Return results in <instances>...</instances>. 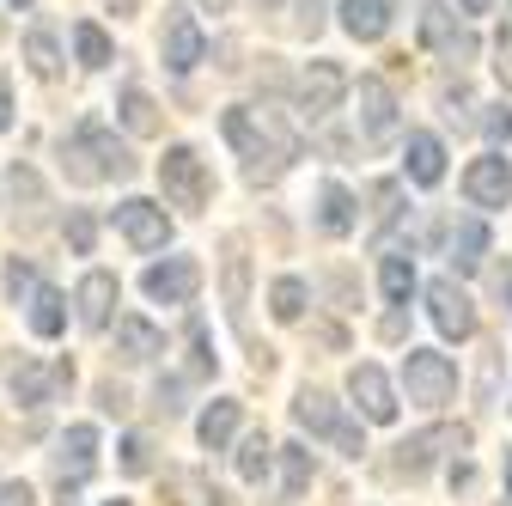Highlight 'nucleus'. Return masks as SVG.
I'll use <instances>...</instances> for the list:
<instances>
[{
  "label": "nucleus",
  "instance_id": "obj_1",
  "mask_svg": "<svg viewBox=\"0 0 512 506\" xmlns=\"http://www.w3.org/2000/svg\"><path fill=\"white\" fill-rule=\"evenodd\" d=\"M61 165L74 183H122L135 177V153H128L104 122H80V129L61 141Z\"/></svg>",
  "mask_w": 512,
  "mask_h": 506
},
{
  "label": "nucleus",
  "instance_id": "obj_2",
  "mask_svg": "<svg viewBox=\"0 0 512 506\" xmlns=\"http://www.w3.org/2000/svg\"><path fill=\"white\" fill-rule=\"evenodd\" d=\"M403 385H409V403L445 409V403L458 397V366L445 360V354H433V348H409L403 354Z\"/></svg>",
  "mask_w": 512,
  "mask_h": 506
},
{
  "label": "nucleus",
  "instance_id": "obj_3",
  "mask_svg": "<svg viewBox=\"0 0 512 506\" xmlns=\"http://www.w3.org/2000/svg\"><path fill=\"white\" fill-rule=\"evenodd\" d=\"M159 183H165V196H171L177 208H202V202L214 196V177H208V165H202L196 147H165Z\"/></svg>",
  "mask_w": 512,
  "mask_h": 506
},
{
  "label": "nucleus",
  "instance_id": "obj_4",
  "mask_svg": "<svg viewBox=\"0 0 512 506\" xmlns=\"http://www.w3.org/2000/svg\"><path fill=\"white\" fill-rule=\"evenodd\" d=\"M293 415H299V427H311V433H324V439H336V446L348 452V458H360L366 452V439H360V427L336 409V397L330 391H299V403H293Z\"/></svg>",
  "mask_w": 512,
  "mask_h": 506
},
{
  "label": "nucleus",
  "instance_id": "obj_5",
  "mask_svg": "<svg viewBox=\"0 0 512 506\" xmlns=\"http://www.w3.org/2000/svg\"><path fill=\"white\" fill-rule=\"evenodd\" d=\"M348 92V74L336 68V61H311V68L299 74V116L305 122H324Z\"/></svg>",
  "mask_w": 512,
  "mask_h": 506
},
{
  "label": "nucleus",
  "instance_id": "obj_6",
  "mask_svg": "<svg viewBox=\"0 0 512 506\" xmlns=\"http://www.w3.org/2000/svg\"><path fill=\"white\" fill-rule=\"evenodd\" d=\"M55 470H61V506H74V488L98 470V427H68Z\"/></svg>",
  "mask_w": 512,
  "mask_h": 506
},
{
  "label": "nucleus",
  "instance_id": "obj_7",
  "mask_svg": "<svg viewBox=\"0 0 512 506\" xmlns=\"http://www.w3.org/2000/svg\"><path fill=\"white\" fill-rule=\"evenodd\" d=\"M427 311H433V324L452 336V342H470L476 336V305H470V293L458 281H433L427 287Z\"/></svg>",
  "mask_w": 512,
  "mask_h": 506
},
{
  "label": "nucleus",
  "instance_id": "obj_8",
  "mask_svg": "<svg viewBox=\"0 0 512 506\" xmlns=\"http://www.w3.org/2000/svg\"><path fill=\"white\" fill-rule=\"evenodd\" d=\"M202 55H208V43H202L196 13H189V7H165V68L171 74H189Z\"/></svg>",
  "mask_w": 512,
  "mask_h": 506
},
{
  "label": "nucleus",
  "instance_id": "obj_9",
  "mask_svg": "<svg viewBox=\"0 0 512 506\" xmlns=\"http://www.w3.org/2000/svg\"><path fill=\"white\" fill-rule=\"evenodd\" d=\"M439 446H452V452H464V446H470V433H464V427H439V433H415V439H403V446H397L391 470H397V476H427V464L439 458Z\"/></svg>",
  "mask_w": 512,
  "mask_h": 506
},
{
  "label": "nucleus",
  "instance_id": "obj_10",
  "mask_svg": "<svg viewBox=\"0 0 512 506\" xmlns=\"http://www.w3.org/2000/svg\"><path fill=\"white\" fill-rule=\"evenodd\" d=\"M348 397H354L360 415L378 421V427L397 421V391H391V378H384L378 366H354V372H348Z\"/></svg>",
  "mask_w": 512,
  "mask_h": 506
},
{
  "label": "nucleus",
  "instance_id": "obj_11",
  "mask_svg": "<svg viewBox=\"0 0 512 506\" xmlns=\"http://www.w3.org/2000/svg\"><path fill=\"white\" fill-rule=\"evenodd\" d=\"M464 196H470L476 208H506V202H512V165H506L500 153L476 159V165L464 171Z\"/></svg>",
  "mask_w": 512,
  "mask_h": 506
},
{
  "label": "nucleus",
  "instance_id": "obj_12",
  "mask_svg": "<svg viewBox=\"0 0 512 506\" xmlns=\"http://www.w3.org/2000/svg\"><path fill=\"white\" fill-rule=\"evenodd\" d=\"M196 287H202V263H196V257H171V263H153V269H147V293H153L159 305L196 299Z\"/></svg>",
  "mask_w": 512,
  "mask_h": 506
},
{
  "label": "nucleus",
  "instance_id": "obj_13",
  "mask_svg": "<svg viewBox=\"0 0 512 506\" xmlns=\"http://www.w3.org/2000/svg\"><path fill=\"white\" fill-rule=\"evenodd\" d=\"M116 226L128 232V244H135V250H159L165 238H171V220H165V208H153V202H122L116 208Z\"/></svg>",
  "mask_w": 512,
  "mask_h": 506
},
{
  "label": "nucleus",
  "instance_id": "obj_14",
  "mask_svg": "<svg viewBox=\"0 0 512 506\" xmlns=\"http://www.w3.org/2000/svg\"><path fill=\"white\" fill-rule=\"evenodd\" d=\"M360 135L366 141H391L397 135V98L384 80H360Z\"/></svg>",
  "mask_w": 512,
  "mask_h": 506
},
{
  "label": "nucleus",
  "instance_id": "obj_15",
  "mask_svg": "<svg viewBox=\"0 0 512 506\" xmlns=\"http://www.w3.org/2000/svg\"><path fill=\"white\" fill-rule=\"evenodd\" d=\"M74 305H80V324H86V330H104V324H110V311H116V275L92 269V275L80 281Z\"/></svg>",
  "mask_w": 512,
  "mask_h": 506
},
{
  "label": "nucleus",
  "instance_id": "obj_16",
  "mask_svg": "<svg viewBox=\"0 0 512 506\" xmlns=\"http://www.w3.org/2000/svg\"><path fill=\"white\" fill-rule=\"evenodd\" d=\"M116 348H122V360L147 366V360H159V354H165V336H159L147 318H116Z\"/></svg>",
  "mask_w": 512,
  "mask_h": 506
},
{
  "label": "nucleus",
  "instance_id": "obj_17",
  "mask_svg": "<svg viewBox=\"0 0 512 506\" xmlns=\"http://www.w3.org/2000/svg\"><path fill=\"white\" fill-rule=\"evenodd\" d=\"M342 31L360 37V43H378L391 31V7H384V0H342Z\"/></svg>",
  "mask_w": 512,
  "mask_h": 506
},
{
  "label": "nucleus",
  "instance_id": "obj_18",
  "mask_svg": "<svg viewBox=\"0 0 512 506\" xmlns=\"http://www.w3.org/2000/svg\"><path fill=\"white\" fill-rule=\"evenodd\" d=\"M421 43H427V49L470 55V37L458 31V13H452V7H421Z\"/></svg>",
  "mask_w": 512,
  "mask_h": 506
},
{
  "label": "nucleus",
  "instance_id": "obj_19",
  "mask_svg": "<svg viewBox=\"0 0 512 506\" xmlns=\"http://www.w3.org/2000/svg\"><path fill=\"white\" fill-rule=\"evenodd\" d=\"M354 196H348V189L342 183H324V189H317V226H324L330 238H348L354 232Z\"/></svg>",
  "mask_w": 512,
  "mask_h": 506
},
{
  "label": "nucleus",
  "instance_id": "obj_20",
  "mask_svg": "<svg viewBox=\"0 0 512 506\" xmlns=\"http://www.w3.org/2000/svg\"><path fill=\"white\" fill-rule=\"evenodd\" d=\"M244 299H250V257H244V244L226 250V318L244 324Z\"/></svg>",
  "mask_w": 512,
  "mask_h": 506
},
{
  "label": "nucleus",
  "instance_id": "obj_21",
  "mask_svg": "<svg viewBox=\"0 0 512 506\" xmlns=\"http://www.w3.org/2000/svg\"><path fill=\"white\" fill-rule=\"evenodd\" d=\"M409 177H415L421 189H433V183L445 177V147H439L433 135H409Z\"/></svg>",
  "mask_w": 512,
  "mask_h": 506
},
{
  "label": "nucleus",
  "instance_id": "obj_22",
  "mask_svg": "<svg viewBox=\"0 0 512 506\" xmlns=\"http://www.w3.org/2000/svg\"><path fill=\"white\" fill-rule=\"evenodd\" d=\"M482 250H488V226L482 220H464L458 238H452V269L458 275H476L482 269Z\"/></svg>",
  "mask_w": 512,
  "mask_h": 506
},
{
  "label": "nucleus",
  "instance_id": "obj_23",
  "mask_svg": "<svg viewBox=\"0 0 512 506\" xmlns=\"http://www.w3.org/2000/svg\"><path fill=\"white\" fill-rule=\"evenodd\" d=\"M196 433H202V446H208V452H226V439L238 433V403H232V397L208 403V415H202V427H196Z\"/></svg>",
  "mask_w": 512,
  "mask_h": 506
},
{
  "label": "nucleus",
  "instance_id": "obj_24",
  "mask_svg": "<svg viewBox=\"0 0 512 506\" xmlns=\"http://www.w3.org/2000/svg\"><path fill=\"white\" fill-rule=\"evenodd\" d=\"M61 324H68V299H61L55 287H37L31 293V330L37 336H61Z\"/></svg>",
  "mask_w": 512,
  "mask_h": 506
},
{
  "label": "nucleus",
  "instance_id": "obj_25",
  "mask_svg": "<svg viewBox=\"0 0 512 506\" xmlns=\"http://www.w3.org/2000/svg\"><path fill=\"white\" fill-rule=\"evenodd\" d=\"M116 110H122V122H128V135H159V104H153L141 86H128Z\"/></svg>",
  "mask_w": 512,
  "mask_h": 506
},
{
  "label": "nucleus",
  "instance_id": "obj_26",
  "mask_svg": "<svg viewBox=\"0 0 512 506\" xmlns=\"http://www.w3.org/2000/svg\"><path fill=\"white\" fill-rule=\"evenodd\" d=\"M311 488V452L305 446H281V506L299 500Z\"/></svg>",
  "mask_w": 512,
  "mask_h": 506
},
{
  "label": "nucleus",
  "instance_id": "obj_27",
  "mask_svg": "<svg viewBox=\"0 0 512 506\" xmlns=\"http://www.w3.org/2000/svg\"><path fill=\"white\" fill-rule=\"evenodd\" d=\"M13 403H25V409H43L49 403V378H43L37 360H19L13 366Z\"/></svg>",
  "mask_w": 512,
  "mask_h": 506
},
{
  "label": "nucleus",
  "instance_id": "obj_28",
  "mask_svg": "<svg viewBox=\"0 0 512 506\" xmlns=\"http://www.w3.org/2000/svg\"><path fill=\"white\" fill-rule=\"evenodd\" d=\"M305 299H311V293H305V281H299V275H287V281H275L269 311H275L281 324H299V318H305Z\"/></svg>",
  "mask_w": 512,
  "mask_h": 506
},
{
  "label": "nucleus",
  "instance_id": "obj_29",
  "mask_svg": "<svg viewBox=\"0 0 512 506\" xmlns=\"http://www.w3.org/2000/svg\"><path fill=\"white\" fill-rule=\"evenodd\" d=\"M378 281H384V299H391V305H409V293H415V263H409V257H384Z\"/></svg>",
  "mask_w": 512,
  "mask_h": 506
},
{
  "label": "nucleus",
  "instance_id": "obj_30",
  "mask_svg": "<svg viewBox=\"0 0 512 506\" xmlns=\"http://www.w3.org/2000/svg\"><path fill=\"white\" fill-rule=\"evenodd\" d=\"M269 458H275L269 433H250L244 446H238V476H244V482H263V476H269Z\"/></svg>",
  "mask_w": 512,
  "mask_h": 506
},
{
  "label": "nucleus",
  "instance_id": "obj_31",
  "mask_svg": "<svg viewBox=\"0 0 512 506\" xmlns=\"http://www.w3.org/2000/svg\"><path fill=\"white\" fill-rule=\"evenodd\" d=\"M25 61H31V74H37V80H55V74H61L55 37H49V31H31V37H25Z\"/></svg>",
  "mask_w": 512,
  "mask_h": 506
},
{
  "label": "nucleus",
  "instance_id": "obj_32",
  "mask_svg": "<svg viewBox=\"0 0 512 506\" xmlns=\"http://www.w3.org/2000/svg\"><path fill=\"white\" fill-rule=\"evenodd\" d=\"M74 49H80L86 68H104V61H110V37L98 25H74Z\"/></svg>",
  "mask_w": 512,
  "mask_h": 506
},
{
  "label": "nucleus",
  "instance_id": "obj_33",
  "mask_svg": "<svg viewBox=\"0 0 512 506\" xmlns=\"http://www.w3.org/2000/svg\"><path fill=\"white\" fill-rule=\"evenodd\" d=\"M122 470H128V476H147V470H153V439H147V433H128V439H122Z\"/></svg>",
  "mask_w": 512,
  "mask_h": 506
},
{
  "label": "nucleus",
  "instance_id": "obj_34",
  "mask_svg": "<svg viewBox=\"0 0 512 506\" xmlns=\"http://www.w3.org/2000/svg\"><path fill=\"white\" fill-rule=\"evenodd\" d=\"M31 293H37V269H31L25 257H7V299H13V305H25Z\"/></svg>",
  "mask_w": 512,
  "mask_h": 506
},
{
  "label": "nucleus",
  "instance_id": "obj_35",
  "mask_svg": "<svg viewBox=\"0 0 512 506\" xmlns=\"http://www.w3.org/2000/svg\"><path fill=\"white\" fill-rule=\"evenodd\" d=\"M68 244L80 250V257H92V244H98V220H92L86 208H80V214L68 220Z\"/></svg>",
  "mask_w": 512,
  "mask_h": 506
},
{
  "label": "nucleus",
  "instance_id": "obj_36",
  "mask_svg": "<svg viewBox=\"0 0 512 506\" xmlns=\"http://www.w3.org/2000/svg\"><path fill=\"white\" fill-rule=\"evenodd\" d=\"M494 74H500V86L512 92V25L494 37Z\"/></svg>",
  "mask_w": 512,
  "mask_h": 506
},
{
  "label": "nucleus",
  "instance_id": "obj_37",
  "mask_svg": "<svg viewBox=\"0 0 512 506\" xmlns=\"http://www.w3.org/2000/svg\"><path fill=\"white\" fill-rule=\"evenodd\" d=\"M189 348H196L189 372H196V378H202V372H214V354H208V330H202V324H189Z\"/></svg>",
  "mask_w": 512,
  "mask_h": 506
},
{
  "label": "nucleus",
  "instance_id": "obj_38",
  "mask_svg": "<svg viewBox=\"0 0 512 506\" xmlns=\"http://www.w3.org/2000/svg\"><path fill=\"white\" fill-rule=\"evenodd\" d=\"M305 37H317V31H324V0H299V19H293Z\"/></svg>",
  "mask_w": 512,
  "mask_h": 506
},
{
  "label": "nucleus",
  "instance_id": "obj_39",
  "mask_svg": "<svg viewBox=\"0 0 512 506\" xmlns=\"http://www.w3.org/2000/svg\"><path fill=\"white\" fill-rule=\"evenodd\" d=\"M482 129H488V141H512V110H506V104L488 110V116H482Z\"/></svg>",
  "mask_w": 512,
  "mask_h": 506
},
{
  "label": "nucleus",
  "instance_id": "obj_40",
  "mask_svg": "<svg viewBox=\"0 0 512 506\" xmlns=\"http://www.w3.org/2000/svg\"><path fill=\"white\" fill-rule=\"evenodd\" d=\"M0 506H37L25 482H0Z\"/></svg>",
  "mask_w": 512,
  "mask_h": 506
},
{
  "label": "nucleus",
  "instance_id": "obj_41",
  "mask_svg": "<svg viewBox=\"0 0 512 506\" xmlns=\"http://www.w3.org/2000/svg\"><path fill=\"white\" fill-rule=\"evenodd\" d=\"M98 403H104V409H110V415H122V409H128V397H122V391H116V385H104V391H98Z\"/></svg>",
  "mask_w": 512,
  "mask_h": 506
},
{
  "label": "nucleus",
  "instance_id": "obj_42",
  "mask_svg": "<svg viewBox=\"0 0 512 506\" xmlns=\"http://www.w3.org/2000/svg\"><path fill=\"white\" fill-rule=\"evenodd\" d=\"M13 122V98H7V80H0V129Z\"/></svg>",
  "mask_w": 512,
  "mask_h": 506
},
{
  "label": "nucleus",
  "instance_id": "obj_43",
  "mask_svg": "<svg viewBox=\"0 0 512 506\" xmlns=\"http://www.w3.org/2000/svg\"><path fill=\"white\" fill-rule=\"evenodd\" d=\"M494 7V0H464V13H488Z\"/></svg>",
  "mask_w": 512,
  "mask_h": 506
},
{
  "label": "nucleus",
  "instance_id": "obj_44",
  "mask_svg": "<svg viewBox=\"0 0 512 506\" xmlns=\"http://www.w3.org/2000/svg\"><path fill=\"white\" fill-rule=\"evenodd\" d=\"M110 7H116V13H135V0H110Z\"/></svg>",
  "mask_w": 512,
  "mask_h": 506
},
{
  "label": "nucleus",
  "instance_id": "obj_45",
  "mask_svg": "<svg viewBox=\"0 0 512 506\" xmlns=\"http://www.w3.org/2000/svg\"><path fill=\"white\" fill-rule=\"evenodd\" d=\"M500 293H506V299H512V275H500Z\"/></svg>",
  "mask_w": 512,
  "mask_h": 506
},
{
  "label": "nucleus",
  "instance_id": "obj_46",
  "mask_svg": "<svg viewBox=\"0 0 512 506\" xmlns=\"http://www.w3.org/2000/svg\"><path fill=\"white\" fill-rule=\"evenodd\" d=\"M506 488H512V452H506Z\"/></svg>",
  "mask_w": 512,
  "mask_h": 506
},
{
  "label": "nucleus",
  "instance_id": "obj_47",
  "mask_svg": "<svg viewBox=\"0 0 512 506\" xmlns=\"http://www.w3.org/2000/svg\"><path fill=\"white\" fill-rule=\"evenodd\" d=\"M202 7H214V13H220V7H226V0H202Z\"/></svg>",
  "mask_w": 512,
  "mask_h": 506
},
{
  "label": "nucleus",
  "instance_id": "obj_48",
  "mask_svg": "<svg viewBox=\"0 0 512 506\" xmlns=\"http://www.w3.org/2000/svg\"><path fill=\"white\" fill-rule=\"evenodd\" d=\"M110 506H135V500H110Z\"/></svg>",
  "mask_w": 512,
  "mask_h": 506
},
{
  "label": "nucleus",
  "instance_id": "obj_49",
  "mask_svg": "<svg viewBox=\"0 0 512 506\" xmlns=\"http://www.w3.org/2000/svg\"><path fill=\"white\" fill-rule=\"evenodd\" d=\"M13 7H31V0H13Z\"/></svg>",
  "mask_w": 512,
  "mask_h": 506
}]
</instances>
